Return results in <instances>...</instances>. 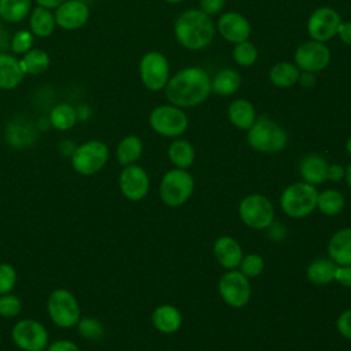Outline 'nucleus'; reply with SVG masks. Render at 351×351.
Listing matches in <instances>:
<instances>
[{"label":"nucleus","mask_w":351,"mask_h":351,"mask_svg":"<svg viewBox=\"0 0 351 351\" xmlns=\"http://www.w3.org/2000/svg\"><path fill=\"white\" fill-rule=\"evenodd\" d=\"M165 89L171 104L192 107L207 99L211 92V78L200 67H186L173 75Z\"/></svg>","instance_id":"1"},{"label":"nucleus","mask_w":351,"mask_h":351,"mask_svg":"<svg viewBox=\"0 0 351 351\" xmlns=\"http://www.w3.org/2000/svg\"><path fill=\"white\" fill-rule=\"evenodd\" d=\"M174 33L182 47L202 49L213 41L214 25L202 10H186L177 18Z\"/></svg>","instance_id":"2"},{"label":"nucleus","mask_w":351,"mask_h":351,"mask_svg":"<svg viewBox=\"0 0 351 351\" xmlns=\"http://www.w3.org/2000/svg\"><path fill=\"white\" fill-rule=\"evenodd\" d=\"M317 186L304 181L289 184L280 195V207L284 214L293 219H302L317 208Z\"/></svg>","instance_id":"3"},{"label":"nucleus","mask_w":351,"mask_h":351,"mask_svg":"<svg viewBox=\"0 0 351 351\" xmlns=\"http://www.w3.org/2000/svg\"><path fill=\"white\" fill-rule=\"evenodd\" d=\"M247 143L250 147L262 154H277L288 143L287 132L267 117L258 118L248 129Z\"/></svg>","instance_id":"4"},{"label":"nucleus","mask_w":351,"mask_h":351,"mask_svg":"<svg viewBox=\"0 0 351 351\" xmlns=\"http://www.w3.org/2000/svg\"><path fill=\"white\" fill-rule=\"evenodd\" d=\"M195 189L193 176L184 169L166 171L159 184V197L169 207H180L188 202Z\"/></svg>","instance_id":"5"},{"label":"nucleus","mask_w":351,"mask_h":351,"mask_svg":"<svg viewBox=\"0 0 351 351\" xmlns=\"http://www.w3.org/2000/svg\"><path fill=\"white\" fill-rule=\"evenodd\" d=\"M239 217L241 222L254 230H266L274 222V206L262 193H250L239 203Z\"/></svg>","instance_id":"6"},{"label":"nucleus","mask_w":351,"mask_h":351,"mask_svg":"<svg viewBox=\"0 0 351 351\" xmlns=\"http://www.w3.org/2000/svg\"><path fill=\"white\" fill-rule=\"evenodd\" d=\"M108 159V147L99 140L86 141L75 147L71 155L74 170L82 176H92L103 169Z\"/></svg>","instance_id":"7"},{"label":"nucleus","mask_w":351,"mask_h":351,"mask_svg":"<svg viewBox=\"0 0 351 351\" xmlns=\"http://www.w3.org/2000/svg\"><path fill=\"white\" fill-rule=\"evenodd\" d=\"M218 292L222 300L233 307L241 308L248 304L251 299V284L250 280L240 270H226L218 281Z\"/></svg>","instance_id":"8"},{"label":"nucleus","mask_w":351,"mask_h":351,"mask_svg":"<svg viewBox=\"0 0 351 351\" xmlns=\"http://www.w3.org/2000/svg\"><path fill=\"white\" fill-rule=\"evenodd\" d=\"M47 310L51 319L60 328H71L80 321V306L75 296L66 289H55L51 292Z\"/></svg>","instance_id":"9"},{"label":"nucleus","mask_w":351,"mask_h":351,"mask_svg":"<svg viewBox=\"0 0 351 351\" xmlns=\"http://www.w3.org/2000/svg\"><path fill=\"white\" fill-rule=\"evenodd\" d=\"M149 125L160 136L178 137L185 133L188 118L177 106H159L151 111Z\"/></svg>","instance_id":"10"},{"label":"nucleus","mask_w":351,"mask_h":351,"mask_svg":"<svg viewBox=\"0 0 351 351\" xmlns=\"http://www.w3.org/2000/svg\"><path fill=\"white\" fill-rule=\"evenodd\" d=\"M15 346L23 351H40L48 346V332L34 319L18 321L11 332Z\"/></svg>","instance_id":"11"},{"label":"nucleus","mask_w":351,"mask_h":351,"mask_svg":"<svg viewBox=\"0 0 351 351\" xmlns=\"http://www.w3.org/2000/svg\"><path fill=\"white\" fill-rule=\"evenodd\" d=\"M140 75L149 90H160L169 81L167 59L155 51L145 53L140 62Z\"/></svg>","instance_id":"12"},{"label":"nucleus","mask_w":351,"mask_h":351,"mask_svg":"<svg viewBox=\"0 0 351 351\" xmlns=\"http://www.w3.org/2000/svg\"><path fill=\"white\" fill-rule=\"evenodd\" d=\"M340 22V15L333 8L321 7L308 18L307 32L314 41L324 43L337 34Z\"/></svg>","instance_id":"13"},{"label":"nucleus","mask_w":351,"mask_h":351,"mask_svg":"<svg viewBox=\"0 0 351 351\" xmlns=\"http://www.w3.org/2000/svg\"><path fill=\"white\" fill-rule=\"evenodd\" d=\"M119 188L126 199L138 202L144 199L149 191V177L141 166H125L119 174Z\"/></svg>","instance_id":"14"},{"label":"nucleus","mask_w":351,"mask_h":351,"mask_svg":"<svg viewBox=\"0 0 351 351\" xmlns=\"http://www.w3.org/2000/svg\"><path fill=\"white\" fill-rule=\"evenodd\" d=\"M330 60V52L324 43L307 41L299 45L295 53L296 66L304 71L315 73L324 70Z\"/></svg>","instance_id":"15"},{"label":"nucleus","mask_w":351,"mask_h":351,"mask_svg":"<svg viewBox=\"0 0 351 351\" xmlns=\"http://www.w3.org/2000/svg\"><path fill=\"white\" fill-rule=\"evenodd\" d=\"M56 25L66 30H75L89 19V8L81 0H66L55 11Z\"/></svg>","instance_id":"16"},{"label":"nucleus","mask_w":351,"mask_h":351,"mask_svg":"<svg viewBox=\"0 0 351 351\" xmlns=\"http://www.w3.org/2000/svg\"><path fill=\"white\" fill-rule=\"evenodd\" d=\"M213 254L215 261L225 270L237 269L244 252L240 243L232 236H219L213 244Z\"/></svg>","instance_id":"17"},{"label":"nucleus","mask_w":351,"mask_h":351,"mask_svg":"<svg viewBox=\"0 0 351 351\" xmlns=\"http://www.w3.org/2000/svg\"><path fill=\"white\" fill-rule=\"evenodd\" d=\"M218 30L223 38L237 44L248 38L251 27L243 15L237 12H225L218 21Z\"/></svg>","instance_id":"18"},{"label":"nucleus","mask_w":351,"mask_h":351,"mask_svg":"<svg viewBox=\"0 0 351 351\" xmlns=\"http://www.w3.org/2000/svg\"><path fill=\"white\" fill-rule=\"evenodd\" d=\"M329 163L319 154H307L299 162V174L302 181L314 186L321 185L326 181V171Z\"/></svg>","instance_id":"19"},{"label":"nucleus","mask_w":351,"mask_h":351,"mask_svg":"<svg viewBox=\"0 0 351 351\" xmlns=\"http://www.w3.org/2000/svg\"><path fill=\"white\" fill-rule=\"evenodd\" d=\"M5 138L10 145L15 148H27L34 144L37 138V130L29 119L19 117L11 121L5 128Z\"/></svg>","instance_id":"20"},{"label":"nucleus","mask_w":351,"mask_h":351,"mask_svg":"<svg viewBox=\"0 0 351 351\" xmlns=\"http://www.w3.org/2000/svg\"><path fill=\"white\" fill-rule=\"evenodd\" d=\"M328 255L337 265H351V226L339 229L328 241Z\"/></svg>","instance_id":"21"},{"label":"nucleus","mask_w":351,"mask_h":351,"mask_svg":"<svg viewBox=\"0 0 351 351\" xmlns=\"http://www.w3.org/2000/svg\"><path fill=\"white\" fill-rule=\"evenodd\" d=\"M151 321L156 330L165 335H171L178 332V329L181 328L182 314L176 306L160 304L154 310Z\"/></svg>","instance_id":"22"},{"label":"nucleus","mask_w":351,"mask_h":351,"mask_svg":"<svg viewBox=\"0 0 351 351\" xmlns=\"http://www.w3.org/2000/svg\"><path fill=\"white\" fill-rule=\"evenodd\" d=\"M25 77L21 67V62L10 55L0 52V89H14L16 88Z\"/></svg>","instance_id":"23"},{"label":"nucleus","mask_w":351,"mask_h":351,"mask_svg":"<svg viewBox=\"0 0 351 351\" xmlns=\"http://www.w3.org/2000/svg\"><path fill=\"white\" fill-rule=\"evenodd\" d=\"M228 117H229V121L236 128L243 130H248L256 121L254 106L244 99H239L230 103L228 108Z\"/></svg>","instance_id":"24"},{"label":"nucleus","mask_w":351,"mask_h":351,"mask_svg":"<svg viewBox=\"0 0 351 351\" xmlns=\"http://www.w3.org/2000/svg\"><path fill=\"white\" fill-rule=\"evenodd\" d=\"M336 267L337 265L330 258H317L307 266V280L315 285L330 284L335 281Z\"/></svg>","instance_id":"25"},{"label":"nucleus","mask_w":351,"mask_h":351,"mask_svg":"<svg viewBox=\"0 0 351 351\" xmlns=\"http://www.w3.org/2000/svg\"><path fill=\"white\" fill-rule=\"evenodd\" d=\"M30 32L37 37H48L53 33L56 21L51 10L44 7H37L32 11L30 15Z\"/></svg>","instance_id":"26"},{"label":"nucleus","mask_w":351,"mask_h":351,"mask_svg":"<svg viewBox=\"0 0 351 351\" xmlns=\"http://www.w3.org/2000/svg\"><path fill=\"white\" fill-rule=\"evenodd\" d=\"M346 207V197L337 189H325L318 192L317 210L328 217L339 215Z\"/></svg>","instance_id":"27"},{"label":"nucleus","mask_w":351,"mask_h":351,"mask_svg":"<svg viewBox=\"0 0 351 351\" xmlns=\"http://www.w3.org/2000/svg\"><path fill=\"white\" fill-rule=\"evenodd\" d=\"M169 160L177 169H189L195 162V149L186 140H174L167 149Z\"/></svg>","instance_id":"28"},{"label":"nucleus","mask_w":351,"mask_h":351,"mask_svg":"<svg viewBox=\"0 0 351 351\" xmlns=\"http://www.w3.org/2000/svg\"><path fill=\"white\" fill-rule=\"evenodd\" d=\"M141 154H143V141L140 140V137L133 134L123 137L117 147V159L123 166L134 165V162H137Z\"/></svg>","instance_id":"29"},{"label":"nucleus","mask_w":351,"mask_h":351,"mask_svg":"<svg viewBox=\"0 0 351 351\" xmlns=\"http://www.w3.org/2000/svg\"><path fill=\"white\" fill-rule=\"evenodd\" d=\"M32 10V0H0V18L10 23L23 21Z\"/></svg>","instance_id":"30"},{"label":"nucleus","mask_w":351,"mask_h":351,"mask_svg":"<svg viewBox=\"0 0 351 351\" xmlns=\"http://www.w3.org/2000/svg\"><path fill=\"white\" fill-rule=\"evenodd\" d=\"M299 69L298 66L289 63V62H281L271 67L270 70V81L277 88H289L299 80Z\"/></svg>","instance_id":"31"},{"label":"nucleus","mask_w":351,"mask_h":351,"mask_svg":"<svg viewBox=\"0 0 351 351\" xmlns=\"http://www.w3.org/2000/svg\"><path fill=\"white\" fill-rule=\"evenodd\" d=\"M240 75L232 69H223L215 74L211 81V90L221 96H229L234 93L240 86Z\"/></svg>","instance_id":"32"},{"label":"nucleus","mask_w":351,"mask_h":351,"mask_svg":"<svg viewBox=\"0 0 351 351\" xmlns=\"http://www.w3.org/2000/svg\"><path fill=\"white\" fill-rule=\"evenodd\" d=\"M77 111L69 103L56 104L49 112V123L58 130H69L77 122Z\"/></svg>","instance_id":"33"},{"label":"nucleus","mask_w":351,"mask_h":351,"mask_svg":"<svg viewBox=\"0 0 351 351\" xmlns=\"http://www.w3.org/2000/svg\"><path fill=\"white\" fill-rule=\"evenodd\" d=\"M19 62H21V67L25 74L38 75V74H43L44 71H47L51 60L45 51L30 49L23 55V58Z\"/></svg>","instance_id":"34"},{"label":"nucleus","mask_w":351,"mask_h":351,"mask_svg":"<svg viewBox=\"0 0 351 351\" xmlns=\"http://www.w3.org/2000/svg\"><path fill=\"white\" fill-rule=\"evenodd\" d=\"M233 59L240 66H244V67L252 66L258 59V49L255 48L254 44H251L247 40L237 43L233 49Z\"/></svg>","instance_id":"35"},{"label":"nucleus","mask_w":351,"mask_h":351,"mask_svg":"<svg viewBox=\"0 0 351 351\" xmlns=\"http://www.w3.org/2000/svg\"><path fill=\"white\" fill-rule=\"evenodd\" d=\"M265 269V261L259 254H247L243 256L240 265H239V270L247 277V278H254L262 274Z\"/></svg>","instance_id":"36"},{"label":"nucleus","mask_w":351,"mask_h":351,"mask_svg":"<svg viewBox=\"0 0 351 351\" xmlns=\"http://www.w3.org/2000/svg\"><path fill=\"white\" fill-rule=\"evenodd\" d=\"M77 328H78L80 335L88 340H99L104 335V328H103L101 322L92 317L80 319L77 324Z\"/></svg>","instance_id":"37"},{"label":"nucleus","mask_w":351,"mask_h":351,"mask_svg":"<svg viewBox=\"0 0 351 351\" xmlns=\"http://www.w3.org/2000/svg\"><path fill=\"white\" fill-rule=\"evenodd\" d=\"M34 34L30 30H18L11 38V49L14 53L25 55L32 49Z\"/></svg>","instance_id":"38"},{"label":"nucleus","mask_w":351,"mask_h":351,"mask_svg":"<svg viewBox=\"0 0 351 351\" xmlns=\"http://www.w3.org/2000/svg\"><path fill=\"white\" fill-rule=\"evenodd\" d=\"M22 310V303L18 296L11 293L0 295V315L16 317Z\"/></svg>","instance_id":"39"},{"label":"nucleus","mask_w":351,"mask_h":351,"mask_svg":"<svg viewBox=\"0 0 351 351\" xmlns=\"http://www.w3.org/2000/svg\"><path fill=\"white\" fill-rule=\"evenodd\" d=\"M16 281L15 269L8 263H0V295L10 293Z\"/></svg>","instance_id":"40"},{"label":"nucleus","mask_w":351,"mask_h":351,"mask_svg":"<svg viewBox=\"0 0 351 351\" xmlns=\"http://www.w3.org/2000/svg\"><path fill=\"white\" fill-rule=\"evenodd\" d=\"M336 328H337V332L344 339L351 340V308L340 313V315L337 317V321H336Z\"/></svg>","instance_id":"41"},{"label":"nucleus","mask_w":351,"mask_h":351,"mask_svg":"<svg viewBox=\"0 0 351 351\" xmlns=\"http://www.w3.org/2000/svg\"><path fill=\"white\" fill-rule=\"evenodd\" d=\"M335 281L343 287L351 288V265L337 266L335 271Z\"/></svg>","instance_id":"42"},{"label":"nucleus","mask_w":351,"mask_h":351,"mask_svg":"<svg viewBox=\"0 0 351 351\" xmlns=\"http://www.w3.org/2000/svg\"><path fill=\"white\" fill-rule=\"evenodd\" d=\"M225 7V0H200V10L207 15H215Z\"/></svg>","instance_id":"43"},{"label":"nucleus","mask_w":351,"mask_h":351,"mask_svg":"<svg viewBox=\"0 0 351 351\" xmlns=\"http://www.w3.org/2000/svg\"><path fill=\"white\" fill-rule=\"evenodd\" d=\"M346 176V169L341 165H329L328 171H326V180L332 181V182H340L344 180Z\"/></svg>","instance_id":"44"},{"label":"nucleus","mask_w":351,"mask_h":351,"mask_svg":"<svg viewBox=\"0 0 351 351\" xmlns=\"http://www.w3.org/2000/svg\"><path fill=\"white\" fill-rule=\"evenodd\" d=\"M267 236L274 240V241H280V240H284L285 236H287V229L282 223H278V222H273L267 229Z\"/></svg>","instance_id":"45"},{"label":"nucleus","mask_w":351,"mask_h":351,"mask_svg":"<svg viewBox=\"0 0 351 351\" xmlns=\"http://www.w3.org/2000/svg\"><path fill=\"white\" fill-rule=\"evenodd\" d=\"M47 351H80V348L70 340H56L48 346Z\"/></svg>","instance_id":"46"},{"label":"nucleus","mask_w":351,"mask_h":351,"mask_svg":"<svg viewBox=\"0 0 351 351\" xmlns=\"http://www.w3.org/2000/svg\"><path fill=\"white\" fill-rule=\"evenodd\" d=\"M337 34H339L340 40L344 44L351 45V21L350 22H340L339 29H337Z\"/></svg>","instance_id":"47"},{"label":"nucleus","mask_w":351,"mask_h":351,"mask_svg":"<svg viewBox=\"0 0 351 351\" xmlns=\"http://www.w3.org/2000/svg\"><path fill=\"white\" fill-rule=\"evenodd\" d=\"M299 81H300V85L303 88H311L315 82V78L313 75V73H308V71H304L302 75H299Z\"/></svg>","instance_id":"48"},{"label":"nucleus","mask_w":351,"mask_h":351,"mask_svg":"<svg viewBox=\"0 0 351 351\" xmlns=\"http://www.w3.org/2000/svg\"><path fill=\"white\" fill-rule=\"evenodd\" d=\"M63 1H66V0H36V3L40 7H44V8H48V10L59 7Z\"/></svg>","instance_id":"49"},{"label":"nucleus","mask_w":351,"mask_h":351,"mask_svg":"<svg viewBox=\"0 0 351 351\" xmlns=\"http://www.w3.org/2000/svg\"><path fill=\"white\" fill-rule=\"evenodd\" d=\"M75 111L78 119H86L89 117V108L86 106H80L78 108H75Z\"/></svg>","instance_id":"50"},{"label":"nucleus","mask_w":351,"mask_h":351,"mask_svg":"<svg viewBox=\"0 0 351 351\" xmlns=\"http://www.w3.org/2000/svg\"><path fill=\"white\" fill-rule=\"evenodd\" d=\"M344 178H346V182H347L348 188L351 189V163L346 167V176H344Z\"/></svg>","instance_id":"51"},{"label":"nucleus","mask_w":351,"mask_h":351,"mask_svg":"<svg viewBox=\"0 0 351 351\" xmlns=\"http://www.w3.org/2000/svg\"><path fill=\"white\" fill-rule=\"evenodd\" d=\"M346 149H347L348 155L351 156V136L348 137V140H347V143H346Z\"/></svg>","instance_id":"52"},{"label":"nucleus","mask_w":351,"mask_h":351,"mask_svg":"<svg viewBox=\"0 0 351 351\" xmlns=\"http://www.w3.org/2000/svg\"><path fill=\"white\" fill-rule=\"evenodd\" d=\"M165 1H167V3H173V4H174V3H180L181 0H165Z\"/></svg>","instance_id":"53"},{"label":"nucleus","mask_w":351,"mask_h":351,"mask_svg":"<svg viewBox=\"0 0 351 351\" xmlns=\"http://www.w3.org/2000/svg\"><path fill=\"white\" fill-rule=\"evenodd\" d=\"M40 351H44V350H40Z\"/></svg>","instance_id":"54"}]
</instances>
